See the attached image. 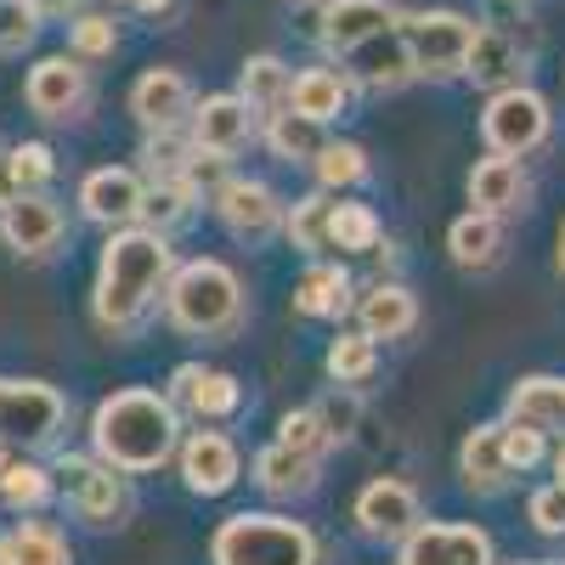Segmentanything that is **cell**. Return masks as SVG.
<instances>
[{
    "label": "cell",
    "mask_w": 565,
    "mask_h": 565,
    "mask_svg": "<svg viewBox=\"0 0 565 565\" xmlns=\"http://www.w3.org/2000/svg\"><path fill=\"white\" fill-rule=\"evenodd\" d=\"M170 271H175V255L164 244V232L119 226L108 238V249H103L90 311H97L103 328H136L141 317H148V306L170 289Z\"/></svg>",
    "instance_id": "cell-1"
},
{
    "label": "cell",
    "mask_w": 565,
    "mask_h": 565,
    "mask_svg": "<svg viewBox=\"0 0 565 565\" xmlns=\"http://www.w3.org/2000/svg\"><path fill=\"white\" fill-rule=\"evenodd\" d=\"M181 441L175 402L159 391H114L97 413H90V447L103 463L125 469V476H148V469L170 463Z\"/></svg>",
    "instance_id": "cell-2"
},
{
    "label": "cell",
    "mask_w": 565,
    "mask_h": 565,
    "mask_svg": "<svg viewBox=\"0 0 565 565\" xmlns=\"http://www.w3.org/2000/svg\"><path fill=\"white\" fill-rule=\"evenodd\" d=\"M164 311L181 334H199V340L232 334V328L244 322V282L221 260H186V266L170 271Z\"/></svg>",
    "instance_id": "cell-3"
},
{
    "label": "cell",
    "mask_w": 565,
    "mask_h": 565,
    "mask_svg": "<svg viewBox=\"0 0 565 565\" xmlns=\"http://www.w3.org/2000/svg\"><path fill=\"white\" fill-rule=\"evenodd\" d=\"M215 565H317V537L289 514H232L210 543Z\"/></svg>",
    "instance_id": "cell-4"
},
{
    "label": "cell",
    "mask_w": 565,
    "mask_h": 565,
    "mask_svg": "<svg viewBox=\"0 0 565 565\" xmlns=\"http://www.w3.org/2000/svg\"><path fill=\"white\" fill-rule=\"evenodd\" d=\"M548 103L537 97L532 85H509V90H492V103L481 114V136H487V148L503 153V159H526L532 148H543L548 141Z\"/></svg>",
    "instance_id": "cell-5"
},
{
    "label": "cell",
    "mask_w": 565,
    "mask_h": 565,
    "mask_svg": "<svg viewBox=\"0 0 565 565\" xmlns=\"http://www.w3.org/2000/svg\"><path fill=\"white\" fill-rule=\"evenodd\" d=\"M476 18L463 12H413L402 18V40L413 52V68L430 74V79H447V74H463V57L476 45Z\"/></svg>",
    "instance_id": "cell-6"
},
{
    "label": "cell",
    "mask_w": 565,
    "mask_h": 565,
    "mask_svg": "<svg viewBox=\"0 0 565 565\" xmlns=\"http://www.w3.org/2000/svg\"><path fill=\"white\" fill-rule=\"evenodd\" d=\"M68 418V402L40 380H0V441L7 447H45Z\"/></svg>",
    "instance_id": "cell-7"
},
{
    "label": "cell",
    "mask_w": 565,
    "mask_h": 565,
    "mask_svg": "<svg viewBox=\"0 0 565 565\" xmlns=\"http://www.w3.org/2000/svg\"><path fill=\"white\" fill-rule=\"evenodd\" d=\"M23 103L40 114V119H52V125H68L79 119V108L90 103V79H85V57H40L23 79Z\"/></svg>",
    "instance_id": "cell-8"
},
{
    "label": "cell",
    "mask_w": 565,
    "mask_h": 565,
    "mask_svg": "<svg viewBox=\"0 0 565 565\" xmlns=\"http://www.w3.org/2000/svg\"><path fill=\"white\" fill-rule=\"evenodd\" d=\"M57 476L68 487V503L79 509V521L90 526H119L130 514V492H125V469L114 463H85V458H63Z\"/></svg>",
    "instance_id": "cell-9"
},
{
    "label": "cell",
    "mask_w": 565,
    "mask_h": 565,
    "mask_svg": "<svg viewBox=\"0 0 565 565\" xmlns=\"http://www.w3.org/2000/svg\"><path fill=\"white\" fill-rule=\"evenodd\" d=\"M215 215H221V226L232 232V238H244V244H266L271 232L289 221L282 199L266 181H249V175H226V186L215 193Z\"/></svg>",
    "instance_id": "cell-10"
},
{
    "label": "cell",
    "mask_w": 565,
    "mask_h": 565,
    "mask_svg": "<svg viewBox=\"0 0 565 565\" xmlns=\"http://www.w3.org/2000/svg\"><path fill=\"white\" fill-rule=\"evenodd\" d=\"M402 23V12L391 7V0H328L322 18H317V40L328 57H351L356 45H367L373 34H391Z\"/></svg>",
    "instance_id": "cell-11"
},
{
    "label": "cell",
    "mask_w": 565,
    "mask_h": 565,
    "mask_svg": "<svg viewBox=\"0 0 565 565\" xmlns=\"http://www.w3.org/2000/svg\"><path fill=\"white\" fill-rule=\"evenodd\" d=\"M402 565H492V537L481 526L418 521L402 537Z\"/></svg>",
    "instance_id": "cell-12"
},
{
    "label": "cell",
    "mask_w": 565,
    "mask_h": 565,
    "mask_svg": "<svg viewBox=\"0 0 565 565\" xmlns=\"http://www.w3.org/2000/svg\"><path fill=\"white\" fill-rule=\"evenodd\" d=\"M130 114L141 130H181L193 119V79L181 68H148L130 85Z\"/></svg>",
    "instance_id": "cell-13"
},
{
    "label": "cell",
    "mask_w": 565,
    "mask_h": 565,
    "mask_svg": "<svg viewBox=\"0 0 565 565\" xmlns=\"http://www.w3.org/2000/svg\"><path fill=\"white\" fill-rule=\"evenodd\" d=\"M141 193H148V181H141L136 170L108 164V170H90V175L79 181V210H85V221L119 232V226H136Z\"/></svg>",
    "instance_id": "cell-14"
},
{
    "label": "cell",
    "mask_w": 565,
    "mask_h": 565,
    "mask_svg": "<svg viewBox=\"0 0 565 565\" xmlns=\"http://www.w3.org/2000/svg\"><path fill=\"white\" fill-rule=\"evenodd\" d=\"M0 238L18 255H52L63 244V210L45 193H12L0 204Z\"/></svg>",
    "instance_id": "cell-15"
},
{
    "label": "cell",
    "mask_w": 565,
    "mask_h": 565,
    "mask_svg": "<svg viewBox=\"0 0 565 565\" xmlns=\"http://www.w3.org/2000/svg\"><path fill=\"white\" fill-rule=\"evenodd\" d=\"M424 521V509H418V492L407 481H367L356 492V526L367 537H380V543H402L413 526Z\"/></svg>",
    "instance_id": "cell-16"
},
{
    "label": "cell",
    "mask_w": 565,
    "mask_h": 565,
    "mask_svg": "<svg viewBox=\"0 0 565 565\" xmlns=\"http://www.w3.org/2000/svg\"><path fill=\"white\" fill-rule=\"evenodd\" d=\"M255 108L244 97H204L193 103V119H186V130H193V148H210V153H244L249 136H255Z\"/></svg>",
    "instance_id": "cell-17"
},
{
    "label": "cell",
    "mask_w": 565,
    "mask_h": 565,
    "mask_svg": "<svg viewBox=\"0 0 565 565\" xmlns=\"http://www.w3.org/2000/svg\"><path fill=\"white\" fill-rule=\"evenodd\" d=\"M181 481H186V492H199V498L232 492V481H238V447H232V436H221V430L186 436V447H181Z\"/></svg>",
    "instance_id": "cell-18"
},
{
    "label": "cell",
    "mask_w": 565,
    "mask_h": 565,
    "mask_svg": "<svg viewBox=\"0 0 565 565\" xmlns=\"http://www.w3.org/2000/svg\"><path fill=\"white\" fill-rule=\"evenodd\" d=\"M170 402L186 407L193 418H226V413L244 407V385L232 380V373H221V367L186 362V367L170 373Z\"/></svg>",
    "instance_id": "cell-19"
},
{
    "label": "cell",
    "mask_w": 565,
    "mask_h": 565,
    "mask_svg": "<svg viewBox=\"0 0 565 565\" xmlns=\"http://www.w3.org/2000/svg\"><path fill=\"white\" fill-rule=\"evenodd\" d=\"M345 68H351V79H362L367 90H396V85L418 79L413 52H407V40H402V23H396L391 34H373L367 45H356V52L345 57Z\"/></svg>",
    "instance_id": "cell-20"
},
{
    "label": "cell",
    "mask_w": 565,
    "mask_h": 565,
    "mask_svg": "<svg viewBox=\"0 0 565 565\" xmlns=\"http://www.w3.org/2000/svg\"><path fill=\"white\" fill-rule=\"evenodd\" d=\"M463 74L476 85H487V90H509V85H521V74H526V52L503 29H476V45H469V57H463Z\"/></svg>",
    "instance_id": "cell-21"
},
{
    "label": "cell",
    "mask_w": 565,
    "mask_h": 565,
    "mask_svg": "<svg viewBox=\"0 0 565 565\" xmlns=\"http://www.w3.org/2000/svg\"><path fill=\"white\" fill-rule=\"evenodd\" d=\"M521 199H526V170H521V159L492 153V159H481L476 170H469V204H476V210L509 215V210H521Z\"/></svg>",
    "instance_id": "cell-22"
},
{
    "label": "cell",
    "mask_w": 565,
    "mask_h": 565,
    "mask_svg": "<svg viewBox=\"0 0 565 565\" xmlns=\"http://www.w3.org/2000/svg\"><path fill=\"white\" fill-rule=\"evenodd\" d=\"M356 322H362V334H373V340H402V334H413V322H418V300L402 289V282H373V289L356 300Z\"/></svg>",
    "instance_id": "cell-23"
},
{
    "label": "cell",
    "mask_w": 565,
    "mask_h": 565,
    "mask_svg": "<svg viewBox=\"0 0 565 565\" xmlns=\"http://www.w3.org/2000/svg\"><path fill=\"white\" fill-rule=\"evenodd\" d=\"M295 311L300 317H345L351 311V271L334 260H311L295 282Z\"/></svg>",
    "instance_id": "cell-24"
},
{
    "label": "cell",
    "mask_w": 565,
    "mask_h": 565,
    "mask_svg": "<svg viewBox=\"0 0 565 565\" xmlns=\"http://www.w3.org/2000/svg\"><path fill=\"white\" fill-rule=\"evenodd\" d=\"M289 108L311 114V119H340L351 108V74L345 68H300L289 85Z\"/></svg>",
    "instance_id": "cell-25"
},
{
    "label": "cell",
    "mask_w": 565,
    "mask_h": 565,
    "mask_svg": "<svg viewBox=\"0 0 565 565\" xmlns=\"http://www.w3.org/2000/svg\"><path fill=\"white\" fill-rule=\"evenodd\" d=\"M447 249H452V260H458L463 271L498 266V255H503V226H498V215H487V210L458 215V221L447 226Z\"/></svg>",
    "instance_id": "cell-26"
},
{
    "label": "cell",
    "mask_w": 565,
    "mask_h": 565,
    "mask_svg": "<svg viewBox=\"0 0 565 565\" xmlns=\"http://www.w3.org/2000/svg\"><path fill=\"white\" fill-rule=\"evenodd\" d=\"M317 463H322V458H306V452H295V447L271 441V447L255 458V481H260L271 498H306V492L317 487Z\"/></svg>",
    "instance_id": "cell-27"
},
{
    "label": "cell",
    "mask_w": 565,
    "mask_h": 565,
    "mask_svg": "<svg viewBox=\"0 0 565 565\" xmlns=\"http://www.w3.org/2000/svg\"><path fill=\"white\" fill-rule=\"evenodd\" d=\"M289 85H295V68L282 63V57H271V52H260V57H249V63L238 68V97H244L255 114L289 108Z\"/></svg>",
    "instance_id": "cell-28"
},
{
    "label": "cell",
    "mask_w": 565,
    "mask_h": 565,
    "mask_svg": "<svg viewBox=\"0 0 565 565\" xmlns=\"http://www.w3.org/2000/svg\"><path fill=\"white\" fill-rule=\"evenodd\" d=\"M509 418H526L543 436L565 441V380H521L509 391Z\"/></svg>",
    "instance_id": "cell-29"
},
{
    "label": "cell",
    "mask_w": 565,
    "mask_h": 565,
    "mask_svg": "<svg viewBox=\"0 0 565 565\" xmlns=\"http://www.w3.org/2000/svg\"><path fill=\"white\" fill-rule=\"evenodd\" d=\"M52 498V469H40L23 447L0 452V503L7 509H40Z\"/></svg>",
    "instance_id": "cell-30"
},
{
    "label": "cell",
    "mask_w": 565,
    "mask_h": 565,
    "mask_svg": "<svg viewBox=\"0 0 565 565\" xmlns=\"http://www.w3.org/2000/svg\"><path fill=\"white\" fill-rule=\"evenodd\" d=\"M266 141H271V153L277 159H289V164H311L322 153V119L311 114H295V108H277L266 114Z\"/></svg>",
    "instance_id": "cell-31"
},
{
    "label": "cell",
    "mask_w": 565,
    "mask_h": 565,
    "mask_svg": "<svg viewBox=\"0 0 565 565\" xmlns=\"http://www.w3.org/2000/svg\"><path fill=\"white\" fill-rule=\"evenodd\" d=\"M0 565H74L63 532L40 526V521H23L12 526L7 537H0Z\"/></svg>",
    "instance_id": "cell-32"
},
{
    "label": "cell",
    "mask_w": 565,
    "mask_h": 565,
    "mask_svg": "<svg viewBox=\"0 0 565 565\" xmlns=\"http://www.w3.org/2000/svg\"><path fill=\"white\" fill-rule=\"evenodd\" d=\"M458 463H463V481H469V487H481V492L503 487V481L514 476L509 452H503V424H487V430L469 436L463 452H458Z\"/></svg>",
    "instance_id": "cell-33"
},
{
    "label": "cell",
    "mask_w": 565,
    "mask_h": 565,
    "mask_svg": "<svg viewBox=\"0 0 565 565\" xmlns=\"http://www.w3.org/2000/svg\"><path fill=\"white\" fill-rule=\"evenodd\" d=\"M57 175V153L45 148V141H18L7 153V170H0V193H45V181ZM0 199V204H7Z\"/></svg>",
    "instance_id": "cell-34"
},
{
    "label": "cell",
    "mask_w": 565,
    "mask_h": 565,
    "mask_svg": "<svg viewBox=\"0 0 565 565\" xmlns=\"http://www.w3.org/2000/svg\"><path fill=\"white\" fill-rule=\"evenodd\" d=\"M328 226H334V199H328V186L311 199H300L289 210V221H282V232H289V244L306 249V255H322V249H334L328 244Z\"/></svg>",
    "instance_id": "cell-35"
},
{
    "label": "cell",
    "mask_w": 565,
    "mask_h": 565,
    "mask_svg": "<svg viewBox=\"0 0 565 565\" xmlns=\"http://www.w3.org/2000/svg\"><path fill=\"white\" fill-rule=\"evenodd\" d=\"M193 204H199V193L186 186L181 175L175 181H148V193H141V226H153V232H170V226H181L186 215H193Z\"/></svg>",
    "instance_id": "cell-36"
},
{
    "label": "cell",
    "mask_w": 565,
    "mask_h": 565,
    "mask_svg": "<svg viewBox=\"0 0 565 565\" xmlns=\"http://www.w3.org/2000/svg\"><path fill=\"white\" fill-rule=\"evenodd\" d=\"M380 215H373L367 204H334V226H328V244H334L340 255H373L380 249Z\"/></svg>",
    "instance_id": "cell-37"
},
{
    "label": "cell",
    "mask_w": 565,
    "mask_h": 565,
    "mask_svg": "<svg viewBox=\"0 0 565 565\" xmlns=\"http://www.w3.org/2000/svg\"><path fill=\"white\" fill-rule=\"evenodd\" d=\"M373 367H380V340L362 334V328L328 345V373H334V385H362Z\"/></svg>",
    "instance_id": "cell-38"
},
{
    "label": "cell",
    "mask_w": 565,
    "mask_h": 565,
    "mask_svg": "<svg viewBox=\"0 0 565 565\" xmlns=\"http://www.w3.org/2000/svg\"><path fill=\"white\" fill-rule=\"evenodd\" d=\"M311 170H317V181L328 186V193H340V186H356L367 175V153L356 148V141H322Z\"/></svg>",
    "instance_id": "cell-39"
},
{
    "label": "cell",
    "mask_w": 565,
    "mask_h": 565,
    "mask_svg": "<svg viewBox=\"0 0 565 565\" xmlns=\"http://www.w3.org/2000/svg\"><path fill=\"white\" fill-rule=\"evenodd\" d=\"M277 441H282V447H295V452H306V458H322L328 447H334V436L322 430V418H317V407H300V413H282V424H277Z\"/></svg>",
    "instance_id": "cell-40"
},
{
    "label": "cell",
    "mask_w": 565,
    "mask_h": 565,
    "mask_svg": "<svg viewBox=\"0 0 565 565\" xmlns=\"http://www.w3.org/2000/svg\"><path fill=\"white\" fill-rule=\"evenodd\" d=\"M68 45H74V57H114V45H119V23L103 18V12H85L68 23Z\"/></svg>",
    "instance_id": "cell-41"
},
{
    "label": "cell",
    "mask_w": 565,
    "mask_h": 565,
    "mask_svg": "<svg viewBox=\"0 0 565 565\" xmlns=\"http://www.w3.org/2000/svg\"><path fill=\"white\" fill-rule=\"evenodd\" d=\"M40 34V12L29 0H0V52H23Z\"/></svg>",
    "instance_id": "cell-42"
},
{
    "label": "cell",
    "mask_w": 565,
    "mask_h": 565,
    "mask_svg": "<svg viewBox=\"0 0 565 565\" xmlns=\"http://www.w3.org/2000/svg\"><path fill=\"white\" fill-rule=\"evenodd\" d=\"M181 181L193 186V193H221L226 186V153H210V148H193L186 153V170H181Z\"/></svg>",
    "instance_id": "cell-43"
},
{
    "label": "cell",
    "mask_w": 565,
    "mask_h": 565,
    "mask_svg": "<svg viewBox=\"0 0 565 565\" xmlns=\"http://www.w3.org/2000/svg\"><path fill=\"white\" fill-rule=\"evenodd\" d=\"M503 452H509V469H532L543 458V430L526 418H509L503 424Z\"/></svg>",
    "instance_id": "cell-44"
},
{
    "label": "cell",
    "mask_w": 565,
    "mask_h": 565,
    "mask_svg": "<svg viewBox=\"0 0 565 565\" xmlns=\"http://www.w3.org/2000/svg\"><path fill=\"white\" fill-rule=\"evenodd\" d=\"M526 514H532V526H537V532H548V537H565V487L554 481V487L532 492Z\"/></svg>",
    "instance_id": "cell-45"
},
{
    "label": "cell",
    "mask_w": 565,
    "mask_h": 565,
    "mask_svg": "<svg viewBox=\"0 0 565 565\" xmlns=\"http://www.w3.org/2000/svg\"><path fill=\"white\" fill-rule=\"evenodd\" d=\"M356 396H351V385H345V396L334 391V396H328V402H317V418H322V430L328 436H334V441H345L351 430H356Z\"/></svg>",
    "instance_id": "cell-46"
},
{
    "label": "cell",
    "mask_w": 565,
    "mask_h": 565,
    "mask_svg": "<svg viewBox=\"0 0 565 565\" xmlns=\"http://www.w3.org/2000/svg\"><path fill=\"white\" fill-rule=\"evenodd\" d=\"M29 7H34L40 18H68V12L79 7V0H29Z\"/></svg>",
    "instance_id": "cell-47"
},
{
    "label": "cell",
    "mask_w": 565,
    "mask_h": 565,
    "mask_svg": "<svg viewBox=\"0 0 565 565\" xmlns=\"http://www.w3.org/2000/svg\"><path fill=\"white\" fill-rule=\"evenodd\" d=\"M114 7H136V12H170V0H114Z\"/></svg>",
    "instance_id": "cell-48"
},
{
    "label": "cell",
    "mask_w": 565,
    "mask_h": 565,
    "mask_svg": "<svg viewBox=\"0 0 565 565\" xmlns=\"http://www.w3.org/2000/svg\"><path fill=\"white\" fill-rule=\"evenodd\" d=\"M554 476H559V487H565V441H559V458H554Z\"/></svg>",
    "instance_id": "cell-49"
},
{
    "label": "cell",
    "mask_w": 565,
    "mask_h": 565,
    "mask_svg": "<svg viewBox=\"0 0 565 565\" xmlns=\"http://www.w3.org/2000/svg\"><path fill=\"white\" fill-rule=\"evenodd\" d=\"M559 271H565V226H559Z\"/></svg>",
    "instance_id": "cell-50"
},
{
    "label": "cell",
    "mask_w": 565,
    "mask_h": 565,
    "mask_svg": "<svg viewBox=\"0 0 565 565\" xmlns=\"http://www.w3.org/2000/svg\"><path fill=\"white\" fill-rule=\"evenodd\" d=\"M0 170H7V148H0ZM0 199H7V193H0Z\"/></svg>",
    "instance_id": "cell-51"
}]
</instances>
